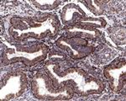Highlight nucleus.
<instances>
[{"label":"nucleus","mask_w":126,"mask_h":101,"mask_svg":"<svg viewBox=\"0 0 126 101\" xmlns=\"http://www.w3.org/2000/svg\"><path fill=\"white\" fill-rule=\"evenodd\" d=\"M86 8L94 16H100L104 13V7L100 1L96 0H87L84 1Z\"/></svg>","instance_id":"f8f14e48"},{"label":"nucleus","mask_w":126,"mask_h":101,"mask_svg":"<svg viewBox=\"0 0 126 101\" xmlns=\"http://www.w3.org/2000/svg\"><path fill=\"white\" fill-rule=\"evenodd\" d=\"M29 81L25 72L17 71L10 73L3 82L0 88V100H12L19 98L27 90Z\"/></svg>","instance_id":"39448f33"},{"label":"nucleus","mask_w":126,"mask_h":101,"mask_svg":"<svg viewBox=\"0 0 126 101\" xmlns=\"http://www.w3.org/2000/svg\"><path fill=\"white\" fill-rule=\"evenodd\" d=\"M31 92L35 99L43 100H67L72 98L75 93L68 85L56 88L45 69L40 70L32 78Z\"/></svg>","instance_id":"20e7f679"},{"label":"nucleus","mask_w":126,"mask_h":101,"mask_svg":"<svg viewBox=\"0 0 126 101\" xmlns=\"http://www.w3.org/2000/svg\"><path fill=\"white\" fill-rule=\"evenodd\" d=\"M66 36H78L82 38H88V39H97L101 35V31L97 29L88 26H82L78 25H73L68 26L66 30Z\"/></svg>","instance_id":"1a4fd4ad"},{"label":"nucleus","mask_w":126,"mask_h":101,"mask_svg":"<svg viewBox=\"0 0 126 101\" xmlns=\"http://www.w3.org/2000/svg\"><path fill=\"white\" fill-rule=\"evenodd\" d=\"M49 47L43 42H33L19 46H7L2 50L1 62L5 66L22 63L26 67H33L46 60Z\"/></svg>","instance_id":"7ed1b4c3"},{"label":"nucleus","mask_w":126,"mask_h":101,"mask_svg":"<svg viewBox=\"0 0 126 101\" xmlns=\"http://www.w3.org/2000/svg\"><path fill=\"white\" fill-rule=\"evenodd\" d=\"M92 16H93V15L86 7L82 8L78 3V2L72 1L62 8L60 19L61 23L63 25L71 26L75 25L76 21L79 19L92 17Z\"/></svg>","instance_id":"6e6552de"},{"label":"nucleus","mask_w":126,"mask_h":101,"mask_svg":"<svg viewBox=\"0 0 126 101\" xmlns=\"http://www.w3.org/2000/svg\"><path fill=\"white\" fill-rule=\"evenodd\" d=\"M103 74L109 82V88L113 93H119L125 85L126 63L125 61L115 62L104 68Z\"/></svg>","instance_id":"0eeeda50"},{"label":"nucleus","mask_w":126,"mask_h":101,"mask_svg":"<svg viewBox=\"0 0 126 101\" xmlns=\"http://www.w3.org/2000/svg\"><path fill=\"white\" fill-rule=\"evenodd\" d=\"M61 50L67 52L68 55L75 60H82L87 57L93 50V46L88 45L86 39L78 36L62 35L55 42Z\"/></svg>","instance_id":"423d86ee"},{"label":"nucleus","mask_w":126,"mask_h":101,"mask_svg":"<svg viewBox=\"0 0 126 101\" xmlns=\"http://www.w3.org/2000/svg\"><path fill=\"white\" fill-rule=\"evenodd\" d=\"M56 88L68 85L75 93L82 96L99 94L104 90V84L100 79L89 75L78 68L62 70L57 63H48L44 67Z\"/></svg>","instance_id":"f03ea898"},{"label":"nucleus","mask_w":126,"mask_h":101,"mask_svg":"<svg viewBox=\"0 0 126 101\" xmlns=\"http://www.w3.org/2000/svg\"><path fill=\"white\" fill-rule=\"evenodd\" d=\"M30 3L34 9H38L39 11L46 12V11H52V10L57 9L62 1L61 0H31L28 1Z\"/></svg>","instance_id":"9b49d317"},{"label":"nucleus","mask_w":126,"mask_h":101,"mask_svg":"<svg viewBox=\"0 0 126 101\" xmlns=\"http://www.w3.org/2000/svg\"><path fill=\"white\" fill-rule=\"evenodd\" d=\"M3 25L8 40L20 45L52 39L62 28L61 20L55 14L34 16L10 15L4 19Z\"/></svg>","instance_id":"f257e3e1"},{"label":"nucleus","mask_w":126,"mask_h":101,"mask_svg":"<svg viewBox=\"0 0 126 101\" xmlns=\"http://www.w3.org/2000/svg\"><path fill=\"white\" fill-rule=\"evenodd\" d=\"M75 25L88 26V27L95 28V29L100 30L104 29L107 26V21L105 19L102 17H97V16H92V17L82 18L79 19L76 21Z\"/></svg>","instance_id":"9d476101"}]
</instances>
